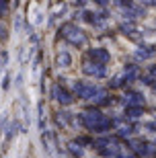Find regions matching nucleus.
I'll list each match as a JSON object with an SVG mask.
<instances>
[{
	"label": "nucleus",
	"instance_id": "f257e3e1",
	"mask_svg": "<svg viewBox=\"0 0 156 158\" xmlns=\"http://www.w3.org/2000/svg\"><path fill=\"white\" fill-rule=\"evenodd\" d=\"M56 97H58V101L64 103V105H70V103H72V97H70L64 88H60V86H56Z\"/></svg>",
	"mask_w": 156,
	"mask_h": 158
},
{
	"label": "nucleus",
	"instance_id": "f03ea898",
	"mask_svg": "<svg viewBox=\"0 0 156 158\" xmlns=\"http://www.w3.org/2000/svg\"><path fill=\"white\" fill-rule=\"evenodd\" d=\"M64 29L76 33V29H74V27H70V25H68V27H64ZM66 39H70L74 45H78V43H84V35H80V33H78V35H66Z\"/></svg>",
	"mask_w": 156,
	"mask_h": 158
},
{
	"label": "nucleus",
	"instance_id": "7ed1b4c3",
	"mask_svg": "<svg viewBox=\"0 0 156 158\" xmlns=\"http://www.w3.org/2000/svg\"><path fill=\"white\" fill-rule=\"evenodd\" d=\"M91 58H95V60H107V52H103V49H93V52H91Z\"/></svg>",
	"mask_w": 156,
	"mask_h": 158
},
{
	"label": "nucleus",
	"instance_id": "20e7f679",
	"mask_svg": "<svg viewBox=\"0 0 156 158\" xmlns=\"http://www.w3.org/2000/svg\"><path fill=\"white\" fill-rule=\"evenodd\" d=\"M60 64H64V66H68L70 64V56H68V53H60Z\"/></svg>",
	"mask_w": 156,
	"mask_h": 158
}]
</instances>
